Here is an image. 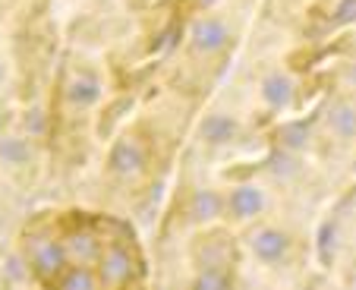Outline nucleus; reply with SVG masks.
I'll use <instances>...</instances> for the list:
<instances>
[{"label":"nucleus","instance_id":"1a4fd4ad","mask_svg":"<svg viewBox=\"0 0 356 290\" xmlns=\"http://www.w3.org/2000/svg\"><path fill=\"white\" fill-rule=\"evenodd\" d=\"M0 76H3V63H0Z\"/></svg>","mask_w":356,"mask_h":290},{"label":"nucleus","instance_id":"f257e3e1","mask_svg":"<svg viewBox=\"0 0 356 290\" xmlns=\"http://www.w3.org/2000/svg\"><path fill=\"white\" fill-rule=\"evenodd\" d=\"M249 250H252L256 259H262V262H268V265L284 262L290 252V236H287V230H281V227H259L249 236Z\"/></svg>","mask_w":356,"mask_h":290},{"label":"nucleus","instance_id":"6e6552de","mask_svg":"<svg viewBox=\"0 0 356 290\" xmlns=\"http://www.w3.org/2000/svg\"><path fill=\"white\" fill-rule=\"evenodd\" d=\"M0 161L3 164H22L29 161V145L16 136H7V139H0Z\"/></svg>","mask_w":356,"mask_h":290},{"label":"nucleus","instance_id":"20e7f679","mask_svg":"<svg viewBox=\"0 0 356 290\" xmlns=\"http://www.w3.org/2000/svg\"><path fill=\"white\" fill-rule=\"evenodd\" d=\"M262 98H265V104H268V108H275V111L290 108V102H293V82H290L287 76H281V73L265 76Z\"/></svg>","mask_w":356,"mask_h":290},{"label":"nucleus","instance_id":"39448f33","mask_svg":"<svg viewBox=\"0 0 356 290\" xmlns=\"http://www.w3.org/2000/svg\"><path fill=\"white\" fill-rule=\"evenodd\" d=\"M202 139L205 145H227L236 139V120L227 114H211L202 123Z\"/></svg>","mask_w":356,"mask_h":290},{"label":"nucleus","instance_id":"0eeeda50","mask_svg":"<svg viewBox=\"0 0 356 290\" xmlns=\"http://www.w3.org/2000/svg\"><path fill=\"white\" fill-rule=\"evenodd\" d=\"M101 98V86L95 76H76L73 86H70V102L79 104V108H88V104H95Z\"/></svg>","mask_w":356,"mask_h":290},{"label":"nucleus","instance_id":"423d86ee","mask_svg":"<svg viewBox=\"0 0 356 290\" xmlns=\"http://www.w3.org/2000/svg\"><path fill=\"white\" fill-rule=\"evenodd\" d=\"M142 168V152L136 142H117L114 152H111V170L120 177H129V174H139Z\"/></svg>","mask_w":356,"mask_h":290},{"label":"nucleus","instance_id":"f03ea898","mask_svg":"<svg viewBox=\"0 0 356 290\" xmlns=\"http://www.w3.org/2000/svg\"><path fill=\"white\" fill-rule=\"evenodd\" d=\"M230 209V215L240 218V221H246V218H256L262 215L265 209V193L259 186H252V183H243V186L230 189L227 202H224Z\"/></svg>","mask_w":356,"mask_h":290},{"label":"nucleus","instance_id":"7ed1b4c3","mask_svg":"<svg viewBox=\"0 0 356 290\" xmlns=\"http://www.w3.org/2000/svg\"><path fill=\"white\" fill-rule=\"evenodd\" d=\"M227 41H230V29L221 19L209 16V19H199L193 26V47L202 51V54H215V51L227 47Z\"/></svg>","mask_w":356,"mask_h":290}]
</instances>
